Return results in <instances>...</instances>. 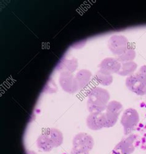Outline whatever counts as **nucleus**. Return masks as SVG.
<instances>
[{"label":"nucleus","mask_w":146,"mask_h":154,"mask_svg":"<svg viewBox=\"0 0 146 154\" xmlns=\"http://www.w3.org/2000/svg\"><path fill=\"white\" fill-rule=\"evenodd\" d=\"M110 93L104 88L95 87L88 91L87 109L91 113L104 112L110 102Z\"/></svg>","instance_id":"1"},{"label":"nucleus","mask_w":146,"mask_h":154,"mask_svg":"<svg viewBox=\"0 0 146 154\" xmlns=\"http://www.w3.org/2000/svg\"><path fill=\"white\" fill-rule=\"evenodd\" d=\"M63 142L62 133L56 128H51L45 130L38 137L36 146L40 150L48 152L53 149L61 146Z\"/></svg>","instance_id":"2"},{"label":"nucleus","mask_w":146,"mask_h":154,"mask_svg":"<svg viewBox=\"0 0 146 154\" xmlns=\"http://www.w3.org/2000/svg\"><path fill=\"white\" fill-rule=\"evenodd\" d=\"M123 110L122 103L116 100H111L104 112L105 116L106 126L105 128H111L114 126Z\"/></svg>","instance_id":"3"},{"label":"nucleus","mask_w":146,"mask_h":154,"mask_svg":"<svg viewBox=\"0 0 146 154\" xmlns=\"http://www.w3.org/2000/svg\"><path fill=\"white\" fill-rule=\"evenodd\" d=\"M125 85L130 91L138 96L146 94V79L138 73L128 76Z\"/></svg>","instance_id":"4"},{"label":"nucleus","mask_w":146,"mask_h":154,"mask_svg":"<svg viewBox=\"0 0 146 154\" xmlns=\"http://www.w3.org/2000/svg\"><path fill=\"white\" fill-rule=\"evenodd\" d=\"M120 122L123 127L125 134H129L135 129L139 122V115L138 111L133 108H128L125 110Z\"/></svg>","instance_id":"5"},{"label":"nucleus","mask_w":146,"mask_h":154,"mask_svg":"<svg viewBox=\"0 0 146 154\" xmlns=\"http://www.w3.org/2000/svg\"><path fill=\"white\" fill-rule=\"evenodd\" d=\"M108 48L114 55L120 56L129 48L128 38L123 35H114L109 38Z\"/></svg>","instance_id":"6"},{"label":"nucleus","mask_w":146,"mask_h":154,"mask_svg":"<svg viewBox=\"0 0 146 154\" xmlns=\"http://www.w3.org/2000/svg\"><path fill=\"white\" fill-rule=\"evenodd\" d=\"M59 84L65 92L70 94H75L80 91L75 76L70 72H62L61 73Z\"/></svg>","instance_id":"7"},{"label":"nucleus","mask_w":146,"mask_h":154,"mask_svg":"<svg viewBox=\"0 0 146 154\" xmlns=\"http://www.w3.org/2000/svg\"><path fill=\"white\" fill-rule=\"evenodd\" d=\"M72 148L91 152L95 146V140L88 133L82 132L76 134L72 140Z\"/></svg>","instance_id":"8"},{"label":"nucleus","mask_w":146,"mask_h":154,"mask_svg":"<svg viewBox=\"0 0 146 154\" xmlns=\"http://www.w3.org/2000/svg\"><path fill=\"white\" fill-rule=\"evenodd\" d=\"M86 125L89 130L99 131L105 128L106 120L104 112L91 113L86 118Z\"/></svg>","instance_id":"9"},{"label":"nucleus","mask_w":146,"mask_h":154,"mask_svg":"<svg viewBox=\"0 0 146 154\" xmlns=\"http://www.w3.org/2000/svg\"><path fill=\"white\" fill-rule=\"evenodd\" d=\"M136 138L135 135L132 134L122 140L115 146L113 153L116 154H132L135 150L134 143Z\"/></svg>","instance_id":"10"},{"label":"nucleus","mask_w":146,"mask_h":154,"mask_svg":"<svg viewBox=\"0 0 146 154\" xmlns=\"http://www.w3.org/2000/svg\"><path fill=\"white\" fill-rule=\"evenodd\" d=\"M122 67V63L116 58L107 57L103 59L99 65V70L112 75L118 73Z\"/></svg>","instance_id":"11"},{"label":"nucleus","mask_w":146,"mask_h":154,"mask_svg":"<svg viewBox=\"0 0 146 154\" xmlns=\"http://www.w3.org/2000/svg\"><path fill=\"white\" fill-rule=\"evenodd\" d=\"M92 77V73L86 69H83L77 72L75 75V78L78 82L79 90L85 89L91 82Z\"/></svg>","instance_id":"12"},{"label":"nucleus","mask_w":146,"mask_h":154,"mask_svg":"<svg viewBox=\"0 0 146 154\" xmlns=\"http://www.w3.org/2000/svg\"><path fill=\"white\" fill-rule=\"evenodd\" d=\"M78 68V61L75 58L70 59H65L62 60L58 66V70L62 72H67L70 73L74 72Z\"/></svg>","instance_id":"13"},{"label":"nucleus","mask_w":146,"mask_h":154,"mask_svg":"<svg viewBox=\"0 0 146 154\" xmlns=\"http://www.w3.org/2000/svg\"><path fill=\"white\" fill-rule=\"evenodd\" d=\"M137 63L134 61L122 63L121 69L117 74L120 76L128 77L134 74L137 69Z\"/></svg>","instance_id":"14"},{"label":"nucleus","mask_w":146,"mask_h":154,"mask_svg":"<svg viewBox=\"0 0 146 154\" xmlns=\"http://www.w3.org/2000/svg\"><path fill=\"white\" fill-rule=\"evenodd\" d=\"M95 79L99 84L104 86H107L112 83L113 76L99 70L96 73Z\"/></svg>","instance_id":"15"},{"label":"nucleus","mask_w":146,"mask_h":154,"mask_svg":"<svg viewBox=\"0 0 146 154\" xmlns=\"http://www.w3.org/2000/svg\"><path fill=\"white\" fill-rule=\"evenodd\" d=\"M136 56V53L135 49L129 47L122 54L117 56L116 59L120 63H125L133 61Z\"/></svg>","instance_id":"16"},{"label":"nucleus","mask_w":146,"mask_h":154,"mask_svg":"<svg viewBox=\"0 0 146 154\" xmlns=\"http://www.w3.org/2000/svg\"><path fill=\"white\" fill-rule=\"evenodd\" d=\"M70 154H89V152L72 148L70 151Z\"/></svg>","instance_id":"17"},{"label":"nucleus","mask_w":146,"mask_h":154,"mask_svg":"<svg viewBox=\"0 0 146 154\" xmlns=\"http://www.w3.org/2000/svg\"><path fill=\"white\" fill-rule=\"evenodd\" d=\"M138 73H139V75H142L143 77L146 79V66H142L139 70H138V72H137Z\"/></svg>","instance_id":"18"}]
</instances>
